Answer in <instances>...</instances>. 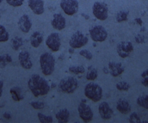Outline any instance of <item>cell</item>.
<instances>
[{
    "mask_svg": "<svg viewBox=\"0 0 148 123\" xmlns=\"http://www.w3.org/2000/svg\"><path fill=\"white\" fill-rule=\"evenodd\" d=\"M27 86L35 97L46 95L50 90L49 82L38 74H33L29 78Z\"/></svg>",
    "mask_w": 148,
    "mask_h": 123,
    "instance_id": "obj_1",
    "label": "cell"
},
{
    "mask_svg": "<svg viewBox=\"0 0 148 123\" xmlns=\"http://www.w3.org/2000/svg\"><path fill=\"white\" fill-rule=\"evenodd\" d=\"M40 66L42 73L45 75L53 74L55 68V59L49 53H44L40 57Z\"/></svg>",
    "mask_w": 148,
    "mask_h": 123,
    "instance_id": "obj_2",
    "label": "cell"
},
{
    "mask_svg": "<svg viewBox=\"0 0 148 123\" xmlns=\"http://www.w3.org/2000/svg\"><path fill=\"white\" fill-rule=\"evenodd\" d=\"M84 93L86 97L93 102H99L103 96L102 88L98 84L90 82L85 87Z\"/></svg>",
    "mask_w": 148,
    "mask_h": 123,
    "instance_id": "obj_3",
    "label": "cell"
},
{
    "mask_svg": "<svg viewBox=\"0 0 148 123\" xmlns=\"http://www.w3.org/2000/svg\"><path fill=\"white\" fill-rule=\"evenodd\" d=\"M78 87V81L73 76L64 78L58 84L59 90L66 94H73Z\"/></svg>",
    "mask_w": 148,
    "mask_h": 123,
    "instance_id": "obj_4",
    "label": "cell"
},
{
    "mask_svg": "<svg viewBox=\"0 0 148 123\" xmlns=\"http://www.w3.org/2000/svg\"><path fill=\"white\" fill-rule=\"evenodd\" d=\"M92 12L96 19L100 21H105L108 18V6L105 3L95 2L92 6Z\"/></svg>",
    "mask_w": 148,
    "mask_h": 123,
    "instance_id": "obj_5",
    "label": "cell"
},
{
    "mask_svg": "<svg viewBox=\"0 0 148 123\" xmlns=\"http://www.w3.org/2000/svg\"><path fill=\"white\" fill-rule=\"evenodd\" d=\"M91 39L95 42H104L108 37V32L102 26H95L89 30Z\"/></svg>",
    "mask_w": 148,
    "mask_h": 123,
    "instance_id": "obj_6",
    "label": "cell"
},
{
    "mask_svg": "<svg viewBox=\"0 0 148 123\" xmlns=\"http://www.w3.org/2000/svg\"><path fill=\"white\" fill-rule=\"evenodd\" d=\"M88 43V37L81 31H76L71 36L69 45L72 48H80Z\"/></svg>",
    "mask_w": 148,
    "mask_h": 123,
    "instance_id": "obj_7",
    "label": "cell"
},
{
    "mask_svg": "<svg viewBox=\"0 0 148 123\" xmlns=\"http://www.w3.org/2000/svg\"><path fill=\"white\" fill-rule=\"evenodd\" d=\"M60 7L65 14L68 16H73L79 8V4L77 0H61Z\"/></svg>",
    "mask_w": 148,
    "mask_h": 123,
    "instance_id": "obj_8",
    "label": "cell"
},
{
    "mask_svg": "<svg viewBox=\"0 0 148 123\" xmlns=\"http://www.w3.org/2000/svg\"><path fill=\"white\" fill-rule=\"evenodd\" d=\"M83 101L80 103L77 110H78V113H79L80 118H82V120H83L85 122H89L92 119H93V112L91 110V108L89 105H87L85 103L84 99H82Z\"/></svg>",
    "mask_w": 148,
    "mask_h": 123,
    "instance_id": "obj_9",
    "label": "cell"
},
{
    "mask_svg": "<svg viewBox=\"0 0 148 123\" xmlns=\"http://www.w3.org/2000/svg\"><path fill=\"white\" fill-rule=\"evenodd\" d=\"M45 44L49 49L53 52H58L61 47V38L58 33H51L48 35L45 40Z\"/></svg>",
    "mask_w": 148,
    "mask_h": 123,
    "instance_id": "obj_10",
    "label": "cell"
},
{
    "mask_svg": "<svg viewBox=\"0 0 148 123\" xmlns=\"http://www.w3.org/2000/svg\"><path fill=\"white\" fill-rule=\"evenodd\" d=\"M116 50L120 58H126L133 51V45L130 41H121L118 43Z\"/></svg>",
    "mask_w": 148,
    "mask_h": 123,
    "instance_id": "obj_11",
    "label": "cell"
},
{
    "mask_svg": "<svg viewBox=\"0 0 148 123\" xmlns=\"http://www.w3.org/2000/svg\"><path fill=\"white\" fill-rule=\"evenodd\" d=\"M18 27L20 29V31H22L23 33H28L32 27V22L30 16L27 15V14H24L19 18L18 20Z\"/></svg>",
    "mask_w": 148,
    "mask_h": 123,
    "instance_id": "obj_12",
    "label": "cell"
},
{
    "mask_svg": "<svg viewBox=\"0 0 148 123\" xmlns=\"http://www.w3.org/2000/svg\"><path fill=\"white\" fill-rule=\"evenodd\" d=\"M28 6L36 15H41L45 12V3L43 0H28Z\"/></svg>",
    "mask_w": 148,
    "mask_h": 123,
    "instance_id": "obj_13",
    "label": "cell"
},
{
    "mask_svg": "<svg viewBox=\"0 0 148 123\" xmlns=\"http://www.w3.org/2000/svg\"><path fill=\"white\" fill-rule=\"evenodd\" d=\"M18 60H19L21 67H23L24 69L30 70L33 66L30 53L27 51H21L18 55Z\"/></svg>",
    "mask_w": 148,
    "mask_h": 123,
    "instance_id": "obj_14",
    "label": "cell"
},
{
    "mask_svg": "<svg viewBox=\"0 0 148 123\" xmlns=\"http://www.w3.org/2000/svg\"><path fill=\"white\" fill-rule=\"evenodd\" d=\"M98 110H99L100 116L103 120H110L112 118L113 113H114L112 108L110 107L109 103L106 102L101 103V104L99 105V107H98Z\"/></svg>",
    "mask_w": 148,
    "mask_h": 123,
    "instance_id": "obj_15",
    "label": "cell"
},
{
    "mask_svg": "<svg viewBox=\"0 0 148 123\" xmlns=\"http://www.w3.org/2000/svg\"><path fill=\"white\" fill-rule=\"evenodd\" d=\"M52 27L57 31H62L66 27V19L62 14L55 13L53 16V19L51 21Z\"/></svg>",
    "mask_w": 148,
    "mask_h": 123,
    "instance_id": "obj_16",
    "label": "cell"
},
{
    "mask_svg": "<svg viewBox=\"0 0 148 123\" xmlns=\"http://www.w3.org/2000/svg\"><path fill=\"white\" fill-rule=\"evenodd\" d=\"M108 68H109L111 75L114 77H117V76L120 75L124 71V67L120 63L110 62L109 65H108Z\"/></svg>",
    "mask_w": 148,
    "mask_h": 123,
    "instance_id": "obj_17",
    "label": "cell"
},
{
    "mask_svg": "<svg viewBox=\"0 0 148 123\" xmlns=\"http://www.w3.org/2000/svg\"><path fill=\"white\" fill-rule=\"evenodd\" d=\"M116 108L122 114H128L131 112V105L129 102L125 99H120L117 102Z\"/></svg>",
    "mask_w": 148,
    "mask_h": 123,
    "instance_id": "obj_18",
    "label": "cell"
},
{
    "mask_svg": "<svg viewBox=\"0 0 148 123\" xmlns=\"http://www.w3.org/2000/svg\"><path fill=\"white\" fill-rule=\"evenodd\" d=\"M43 39H44V37H43L42 34L39 31H35L31 35L30 42H31V44L33 48H36L42 43Z\"/></svg>",
    "mask_w": 148,
    "mask_h": 123,
    "instance_id": "obj_19",
    "label": "cell"
},
{
    "mask_svg": "<svg viewBox=\"0 0 148 123\" xmlns=\"http://www.w3.org/2000/svg\"><path fill=\"white\" fill-rule=\"evenodd\" d=\"M55 118L59 123L69 122V118H70V112L67 108H63L56 113Z\"/></svg>",
    "mask_w": 148,
    "mask_h": 123,
    "instance_id": "obj_20",
    "label": "cell"
},
{
    "mask_svg": "<svg viewBox=\"0 0 148 123\" xmlns=\"http://www.w3.org/2000/svg\"><path fill=\"white\" fill-rule=\"evenodd\" d=\"M10 94L12 98L14 101L18 102L23 99V95H22V90L20 87L18 86H14L10 89Z\"/></svg>",
    "mask_w": 148,
    "mask_h": 123,
    "instance_id": "obj_21",
    "label": "cell"
},
{
    "mask_svg": "<svg viewBox=\"0 0 148 123\" xmlns=\"http://www.w3.org/2000/svg\"><path fill=\"white\" fill-rule=\"evenodd\" d=\"M11 45H12V48L14 51H17L23 45V39L19 36H15L12 39Z\"/></svg>",
    "mask_w": 148,
    "mask_h": 123,
    "instance_id": "obj_22",
    "label": "cell"
},
{
    "mask_svg": "<svg viewBox=\"0 0 148 123\" xmlns=\"http://www.w3.org/2000/svg\"><path fill=\"white\" fill-rule=\"evenodd\" d=\"M12 62V58L9 54H4L0 55V68H4L8 64Z\"/></svg>",
    "mask_w": 148,
    "mask_h": 123,
    "instance_id": "obj_23",
    "label": "cell"
},
{
    "mask_svg": "<svg viewBox=\"0 0 148 123\" xmlns=\"http://www.w3.org/2000/svg\"><path fill=\"white\" fill-rule=\"evenodd\" d=\"M137 104L143 108L148 109V94L138 97L137 99Z\"/></svg>",
    "mask_w": 148,
    "mask_h": 123,
    "instance_id": "obj_24",
    "label": "cell"
},
{
    "mask_svg": "<svg viewBox=\"0 0 148 123\" xmlns=\"http://www.w3.org/2000/svg\"><path fill=\"white\" fill-rule=\"evenodd\" d=\"M9 33L3 26L0 24V42H7L9 39Z\"/></svg>",
    "mask_w": 148,
    "mask_h": 123,
    "instance_id": "obj_25",
    "label": "cell"
},
{
    "mask_svg": "<svg viewBox=\"0 0 148 123\" xmlns=\"http://www.w3.org/2000/svg\"><path fill=\"white\" fill-rule=\"evenodd\" d=\"M98 76V71L96 68H94L93 67H89V71H87L86 74V79L88 80H95Z\"/></svg>",
    "mask_w": 148,
    "mask_h": 123,
    "instance_id": "obj_26",
    "label": "cell"
},
{
    "mask_svg": "<svg viewBox=\"0 0 148 123\" xmlns=\"http://www.w3.org/2000/svg\"><path fill=\"white\" fill-rule=\"evenodd\" d=\"M85 67L82 66H71L69 67V71L71 73H73L75 75L83 74L85 72Z\"/></svg>",
    "mask_w": 148,
    "mask_h": 123,
    "instance_id": "obj_27",
    "label": "cell"
},
{
    "mask_svg": "<svg viewBox=\"0 0 148 123\" xmlns=\"http://www.w3.org/2000/svg\"><path fill=\"white\" fill-rule=\"evenodd\" d=\"M128 12L127 11H120L116 14L117 22H123L127 20Z\"/></svg>",
    "mask_w": 148,
    "mask_h": 123,
    "instance_id": "obj_28",
    "label": "cell"
},
{
    "mask_svg": "<svg viewBox=\"0 0 148 123\" xmlns=\"http://www.w3.org/2000/svg\"><path fill=\"white\" fill-rule=\"evenodd\" d=\"M38 118L40 122L42 123H51L53 122V119L52 116H46L45 114H43L41 112L38 113Z\"/></svg>",
    "mask_w": 148,
    "mask_h": 123,
    "instance_id": "obj_29",
    "label": "cell"
},
{
    "mask_svg": "<svg viewBox=\"0 0 148 123\" xmlns=\"http://www.w3.org/2000/svg\"><path fill=\"white\" fill-rule=\"evenodd\" d=\"M116 88L120 91H127L130 89V85L126 81H119L116 84Z\"/></svg>",
    "mask_w": 148,
    "mask_h": 123,
    "instance_id": "obj_30",
    "label": "cell"
},
{
    "mask_svg": "<svg viewBox=\"0 0 148 123\" xmlns=\"http://www.w3.org/2000/svg\"><path fill=\"white\" fill-rule=\"evenodd\" d=\"M129 122L131 123H140L142 122L141 118L138 116L137 112H132L129 116Z\"/></svg>",
    "mask_w": 148,
    "mask_h": 123,
    "instance_id": "obj_31",
    "label": "cell"
},
{
    "mask_svg": "<svg viewBox=\"0 0 148 123\" xmlns=\"http://www.w3.org/2000/svg\"><path fill=\"white\" fill-rule=\"evenodd\" d=\"M6 2L12 7H20L23 4L24 0H6Z\"/></svg>",
    "mask_w": 148,
    "mask_h": 123,
    "instance_id": "obj_32",
    "label": "cell"
},
{
    "mask_svg": "<svg viewBox=\"0 0 148 123\" xmlns=\"http://www.w3.org/2000/svg\"><path fill=\"white\" fill-rule=\"evenodd\" d=\"M79 54L81 56L84 57L85 58H86L87 60H91L92 58H93L92 54L90 53L89 50H87V49H82V50H81Z\"/></svg>",
    "mask_w": 148,
    "mask_h": 123,
    "instance_id": "obj_33",
    "label": "cell"
},
{
    "mask_svg": "<svg viewBox=\"0 0 148 123\" xmlns=\"http://www.w3.org/2000/svg\"><path fill=\"white\" fill-rule=\"evenodd\" d=\"M31 106H32L33 108H35V109H38V110H40V109H43L44 107H45V103H43V102H40V101H33L31 102Z\"/></svg>",
    "mask_w": 148,
    "mask_h": 123,
    "instance_id": "obj_34",
    "label": "cell"
},
{
    "mask_svg": "<svg viewBox=\"0 0 148 123\" xmlns=\"http://www.w3.org/2000/svg\"><path fill=\"white\" fill-rule=\"evenodd\" d=\"M142 84L148 88V69L144 71L142 74Z\"/></svg>",
    "mask_w": 148,
    "mask_h": 123,
    "instance_id": "obj_35",
    "label": "cell"
},
{
    "mask_svg": "<svg viewBox=\"0 0 148 123\" xmlns=\"http://www.w3.org/2000/svg\"><path fill=\"white\" fill-rule=\"evenodd\" d=\"M136 41H137V43H143L144 41V38L142 35H138L136 36Z\"/></svg>",
    "mask_w": 148,
    "mask_h": 123,
    "instance_id": "obj_36",
    "label": "cell"
},
{
    "mask_svg": "<svg viewBox=\"0 0 148 123\" xmlns=\"http://www.w3.org/2000/svg\"><path fill=\"white\" fill-rule=\"evenodd\" d=\"M3 80H0V98L3 95Z\"/></svg>",
    "mask_w": 148,
    "mask_h": 123,
    "instance_id": "obj_37",
    "label": "cell"
},
{
    "mask_svg": "<svg viewBox=\"0 0 148 123\" xmlns=\"http://www.w3.org/2000/svg\"><path fill=\"white\" fill-rule=\"evenodd\" d=\"M3 118L8 120V119H11L12 116H11V114L9 112H4V113H3Z\"/></svg>",
    "mask_w": 148,
    "mask_h": 123,
    "instance_id": "obj_38",
    "label": "cell"
},
{
    "mask_svg": "<svg viewBox=\"0 0 148 123\" xmlns=\"http://www.w3.org/2000/svg\"><path fill=\"white\" fill-rule=\"evenodd\" d=\"M104 71H105V73H108L110 71H109V69L107 67H104Z\"/></svg>",
    "mask_w": 148,
    "mask_h": 123,
    "instance_id": "obj_39",
    "label": "cell"
},
{
    "mask_svg": "<svg viewBox=\"0 0 148 123\" xmlns=\"http://www.w3.org/2000/svg\"><path fill=\"white\" fill-rule=\"evenodd\" d=\"M3 2V0H0V4H1V3Z\"/></svg>",
    "mask_w": 148,
    "mask_h": 123,
    "instance_id": "obj_40",
    "label": "cell"
}]
</instances>
